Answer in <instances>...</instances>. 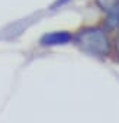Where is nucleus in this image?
<instances>
[{"label": "nucleus", "mask_w": 119, "mask_h": 123, "mask_svg": "<svg viewBox=\"0 0 119 123\" xmlns=\"http://www.w3.org/2000/svg\"><path fill=\"white\" fill-rule=\"evenodd\" d=\"M77 43L80 48L92 55H105L107 52V39L100 29H84L77 35Z\"/></svg>", "instance_id": "obj_1"}, {"label": "nucleus", "mask_w": 119, "mask_h": 123, "mask_svg": "<svg viewBox=\"0 0 119 123\" xmlns=\"http://www.w3.org/2000/svg\"><path fill=\"white\" fill-rule=\"evenodd\" d=\"M107 25L110 28L119 26V0H116V3L107 10Z\"/></svg>", "instance_id": "obj_3"}, {"label": "nucleus", "mask_w": 119, "mask_h": 123, "mask_svg": "<svg viewBox=\"0 0 119 123\" xmlns=\"http://www.w3.org/2000/svg\"><path fill=\"white\" fill-rule=\"evenodd\" d=\"M96 2H97V5L103 9V10H109L115 3H116V0H96Z\"/></svg>", "instance_id": "obj_4"}, {"label": "nucleus", "mask_w": 119, "mask_h": 123, "mask_svg": "<svg viewBox=\"0 0 119 123\" xmlns=\"http://www.w3.org/2000/svg\"><path fill=\"white\" fill-rule=\"evenodd\" d=\"M73 39V36L68 32H52V33H46L42 39L41 43L45 46H54V45H64L67 42H70Z\"/></svg>", "instance_id": "obj_2"}, {"label": "nucleus", "mask_w": 119, "mask_h": 123, "mask_svg": "<svg viewBox=\"0 0 119 123\" xmlns=\"http://www.w3.org/2000/svg\"><path fill=\"white\" fill-rule=\"evenodd\" d=\"M116 51H118V54H119V36H118V39H116Z\"/></svg>", "instance_id": "obj_5"}]
</instances>
